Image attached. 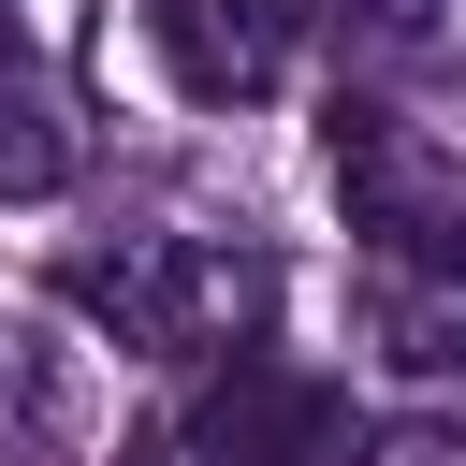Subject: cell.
I'll return each instance as SVG.
<instances>
[{
	"mask_svg": "<svg viewBox=\"0 0 466 466\" xmlns=\"http://www.w3.org/2000/svg\"><path fill=\"white\" fill-rule=\"evenodd\" d=\"M320 160H335V204H350V233H379L393 262H422V277H451V291H466V160H451V146H422L393 102L335 87V116H320Z\"/></svg>",
	"mask_w": 466,
	"mask_h": 466,
	"instance_id": "obj_2",
	"label": "cell"
},
{
	"mask_svg": "<svg viewBox=\"0 0 466 466\" xmlns=\"http://www.w3.org/2000/svg\"><path fill=\"white\" fill-rule=\"evenodd\" d=\"M393 379H408L422 408H466V291H437V306L393 320Z\"/></svg>",
	"mask_w": 466,
	"mask_h": 466,
	"instance_id": "obj_6",
	"label": "cell"
},
{
	"mask_svg": "<svg viewBox=\"0 0 466 466\" xmlns=\"http://www.w3.org/2000/svg\"><path fill=\"white\" fill-rule=\"evenodd\" d=\"M131 466H262V451H233V437H204V422H160Z\"/></svg>",
	"mask_w": 466,
	"mask_h": 466,
	"instance_id": "obj_8",
	"label": "cell"
},
{
	"mask_svg": "<svg viewBox=\"0 0 466 466\" xmlns=\"http://www.w3.org/2000/svg\"><path fill=\"white\" fill-rule=\"evenodd\" d=\"M364 58H466V0H335Z\"/></svg>",
	"mask_w": 466,
	"mask_h": 466,
	"instance_id": "obj_7",
	"label": "cell"
},
{
	"mask_svg": "<svg viewBox=\"0 0 466 466\" xmlns=\"http://www.w3.org/2000/svg\"><path fill=\"white\" fill-rule=\"evenodd\" d=\"M189 422L233 437V451H262V466H320V451H335V393L291 379V364H262V350H218V379H204Z\"/></svg>",
	"mask_w": 466,
	"mask_h": 466,
	"instance_id": "obj_5",
	"label": "cell"
},
{
	"mask_svg": "<svg viewBox=\"0 0 466 466\" xmlns=\"http://www.w3.org/2000/svg\"><path fill=\"white\" fill-rule=\"evenodd\" d=\"M73 306L146 364H218V350H262L277 262L248 233H116V248L73 262Z\"/></svg>",
	"mask_w": 466,
	"mask_h": 466,
	"instance_id": "obj_1",
	"label": "cell"
},
{
	"mask_svg": "<svg viewBox=\"0 0 466 466\" xmlns=\"http://www.w3.org/2000/svg\"><path fill=\"white\" fill-rule=\"evenodd\" d=\"M73 160H87V116H73L58 58H44V44L15 29V0H0V204L73 189Z\"/></svg>",
	"mask_w": 466,
	"mask_h": 466,
	"instance_id": "obj_4",
	"label": "cell"
},
{
	"mask_svg": "<svg viewBox=\"0 0 466 466\" xmlns=\"http://www.w3.org/2000/svg\"><path fill=\"white\" fill-rule=\"evenodd\" d=\"M306 15H320V0H146V44H160V73H175L189 102H262V87L291 73Z\"/></svg>",
	"mask_w": 466,
	"mask_h": 466,
	"instance_id": "obj_3",
	"label": "cell"
}]
</instances>
